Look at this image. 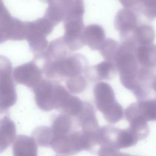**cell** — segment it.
<instances>
[{
    "label": "cell",
    "instance_id": "1",
    "mask_svg": "<svg viewBox=\"0 0 156 156\" xmlns=\"http://www.w3.org/2000/svg\"><path fill=\"white\" fill-rule=\"evenodd\" d=\"M17 101L12 66L6 58L0 57V110H8Z\"/></svg>",
    "mask_w": 156,
    "mask_h": 156
},
{
    "label": "cell",
    "instance_id": "2",
    "mask_svg": "<svg viewBox=\"0 0 156 156\" xmlns=\"http://www.w3.org/2000/svg\"><path fill=\"white\" fill-rule=\"evenodd\" d=\"M40 69L33 62L27 63L18 66L14 69L13 77L19 84L25 85L32 89L42 79Z\"/></svg>",
    "mask_w": 156,
    "mask_h": 156
},
{
    "label": "cell",
    "instance_id": "3",
    "mask_svg": "<svg viewBox=\"0 0 156 156\" xmlns=\"http://www.w3.org/2000/svg\"><path fill=\"white\" fill-rule=\"evenodd\" d=\"M16 138V126L8 110H0V153L5 151Z\"/></svg>",
    "mask_w": 156,
    "mask_h": 156
},
{
    "label": "cell",
    "instance_id": "4",
    "mask_svg": "<svg viewBox=\"0 0 156 156\" xmlns=\"http://www.w3.org/2000/svg\"><path fill=\"white\" fill-rule=\"evenodd\" d=\"M37 107L43 111H49L52 108V87L45 79H41L32 89Z\"/></svg>",
    "mask_w": 156,
    "mask_h": 156
},
{
    "label": "cell",
    "instance_id": "5",
    "mask_svg": "<svg viewBox=\"0 0 156 156\" xmlns=\"http://www.w3.org/2000/svg\"><path fill=\"white\" fill-rule=\"evenodd\" d=\"M13 143V156H38V145L33 137L19 135Z\"/></svg>",
    "mask_w": 156,
    "mask_h": 156
},
{
    "label": "cell",
    "instance_id": "6",
    "mask_svg": "<svg viewBox=\"0 0 156 156\" xmlns=\"http://www.w3.org/2000/svg\"><path fill=\"white\" fill-rule=\"evenodd\" d=\"M50 134V130L48 127L41 126L34 130L32 137H33L39 146L47 147L49 144Z\"/></svg>",
    "mask_w": 156,
    "mask_h": 156
}]
</instances>
